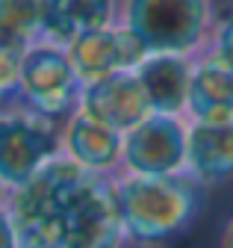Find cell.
Wrapping results in <instances>:
<instances>
[{
  "label": "cell",
  "instance_id": "obj_7",
  "mask_svg": "<svg viewBox=\"0 0 233 248\" xmlns=\"http://www.w3.org/2000/svg\"><path fill=\"white\" fill-rule=\"evenodd\" d=\"M65 50L83 86L98 83L112 74L136 71L148 59L145 45L124 24H109V27L92 30V33H83L71 45H65Z\"/></svg>",
  "mask_w": 233,
  "mask_h": 248
},
{
  "label": "cell",
  "instance_id": "obj_14",
  "mask_svg": "<svg viewBox=\"0 0 233 248\" xmlns=\"http://www.w3.org/2000/svg\"><path fill=\"white\" fill-rule=\"evenodd\" d=\"M0 27L24 45L44 36V0H0Z\"/></svg>",
  "mask_w": 233,
  "mask_h": 248
},
{
  "label": "cell",
  "instance_id": "obj_8",
  "mask_svg": "<svg viewBox=\"0 0 233 248\" xmlns=\"http://www.w3.org/2000/svg\"><path fill=\"white\" fill-rule=\"evenodd\" d=\"M80 112H86L89 118L106 124V127L118 130L124 136L151 115V104L136 71H124V74H112L98 83L83 86Z\"/></svg>",
  "mask_w": 233,
  "mask_h": 248
},
{
  "label": "cell",
  "instance_id": "obj_10",
  "mask_svg": "<svg viewBox=\"0 0 233 248\" xmlns=\"http://www.w3.org/2000/svg\"><path fill=\"white\" fill-rule=\"evenodd\" d=\"M186 171L204 186L233 180V121L227 124L189 121Z\"/></svg>",
  "mask_w": 233,
  "mask_h": 248
},
{
  "label": "cell",
  "instance_id": "obj_16",
  "mask_svg": "<svg viewBox=\"0 0 233 248\" xmlns=\"http://www.w3.org/2000/svg\"><path fill=\"white\" fill-rule=\"evenodd\" d=\"M210 50L207 56H213L218 65H224L230 74H233V6L213 21V30H210Z\"/></svg>",
  "mask_w": 233,
  "mask_h": 248
},
{
  "label": "cell",
  "instance_id": "obj_15",
  "mask_svg": "<svg viewBox=\"0 0 233 248\" xmlns=\"http://www.w3.org/2000/svg\"><path fill=\"white\" fill-rule=\"evenodd\" d=\"M30 45L18 42L15 36H9L0 27V101L18 89V77H21V62Z\"/></svg>",
  "mask_w": 233,
  "mask_h": 248
},
{
  "label": "cell",
  "instance_id": "obj_4",
  "mask_svg": "<svg viewBox=\"0 0 233 248\" xmlns=\"http://www.w3.org/2000/svg\"><path fill=\"white\" fill-rule=\"evenodd\" d=\"M18 89L33 112L53 121L68 115L83 95V83L68 59V50L53 42H36L27 47Z\"/></svg>",
  "mask_w": 233,
  "mask_h": 248
},
{
  "label": "cell",
  "instance_id": "obj_6",
  "mask_svg": "<svg viewBox=\"0 0 233 248\" xmlns=\"http://www.w3.org/2000/svg\"><path fill=\"white\" fill-rule=\"evenodd\" d=\"M189 121L180 115L151 112L130 133H124L121 163L130 174H174L186 171Z\"/></svg>",
  "mask_w": 233,
  "mask_h": 248
},
{
  "label": "cell",
  "instance_id": "obj_5",
  "mask_svg": "<svg viewBox=\"0 0 233 248\" xmlns=\"http://www.w3.org/2000/svg\"><path fill=\"white\" fill-rule=\"evenodd\" d=\"M56 154V124L33 109L0 115V180L24 186Z\"/></svg>",
  "mask_w": 233,
  "mask_h": 248
},
{
  "label": "cell",
  "instance_id": "obj_18",
  "mask_svg": "<svg viewBox=\"0 0 233 248\" xmlns=\"http://www.w3.org/2000/svg\"><path fill=\"white\" fill-rule=\"evenodd\" d=\"M221 248H233V219L227 222L224 228V239H221Z\"/></svg>",
  "mask_w": 233,
  "mask_h": 248
},
{
  "label": "cell",
  "instance_id": "obj_12",
  "mask_svg": "<svg viewBox=\"0 0 233 248\" xmlns=\"http://www.w3.org/2000/svg\"><path fill=\"white\" fill-rule=\"evenodd\" d=\"M65 148H68V160L103 174L121 163L124 136L118 130L106 127V124L89 118L86 112H74L65 127Z\"/></svg>",
  "mask_w": 233,
  "mask_h": 248
},
{
  "label": "cell",
  "instance_id": "obj_11",
  "mask_svg": "<svg viewBox=\"0 0 233 248\" xmlns=\"http://www.w3.org/2000/svg\"><path fill=\"white\" fill-rule=\"evenodd\" d=\"M186 115L195 124H227V121H233V74L207 53L198 56L195 65H192Z\"/></svg>",
  "mask_w": 233,
  "mask_h": 248
},
{
  "label": "cell",
  "instance_id": "obj_3",
  "mask_svg": "<svg viewBox=\"0 0 233 248\" xmlns=\"http://www.w3.org/2000/svg\"><path fill=\"white\" fill-rule=\"evenodd\" d=\"M210 0H124L121 24L145 45L148 56H192L213 30Z\"/></svg>",
  "mask_w": 233,
  "mask_h": 248
},
{
  "label": "cell",
  "instance_id": "obj_17",
  "mask_svg": "<svg viewBox=\"0 0 233 248\" xmlns=\"http://www.w3.org/2000/svg\"><path fill=\"white\" fill-rule=\"evenodd\" d=\"M0 248H15V228L3 213H0Z\"/></svg>",
  "mask_w": 233,
  "mask_h": 248
},
{
  "label": "cell",
  "instance_id": "obj_2",
  "mask_svg": "<svg viewBox=\"0 0 233 248\" xmlns=\"http://www.w3.org/2000/svg\"><path fill=\"white\" fill-rule=\"evenodd\" d=\"M121 231L142 242L160 245L186 233L204 207V183L189 171L127 174L115 183Z\"/></svg>",
  "mask_w": 233,
  "mask_h": 248
},
{
  "label": "cell",
  "instance_id": "obj_1",
  "mask_svg": "<svg viewBox=\"0 0 233 248\" xmlns=\"http://www.w3.org/2000/svg\"><path fill=\"white\" fill-rule=\"evenodd\" d=\"M12 228L21 248H115L124 233L115 183L62 157L18 186Z\"/></svg>",
  "mask_w": 233,
  "mask_h": 248
},
{
  "label": "cell",
  "instance_id": "obj_13",
  "mask_svg": "<svg viewBox=\"0 0 233 248\" xmlns=\"http://www.w3.org/2000/svg\"><path fill=\"white\" fill-rule=\"evenodd\" d=\"M115 0H44V36L53 45H71L77 36L109 27Z\"/></svg>",
  "mask_w": 233,
  "mask_h": 248
},
{
  "label": "cell",
  "instance_id": "obj_9",
  "mask_svg": "<svg viewBox=\"0 0 233 248\" xmlns=\"http://www.w3.org/2000/svg\"><path fill=\"white\" fill-rule=\"evenodd\" d=\"M192 65H195L192 56L160 53V56H148L136 68V77L145 89V95H148L151 112H160V115H183L186 112Z\"/></svg>",
  "mask_w": 233,
  "mask_h": 248
}]
</instances>
